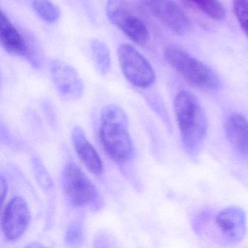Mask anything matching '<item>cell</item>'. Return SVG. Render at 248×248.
Returning a JSON list of instances; mask_svg holds the SVG:
<instances>
[{
    "mask_svg": "<svg viewBox=\"0 0 248 248\" xmlns=\"http://www.w3.org/2000/svg\"><path fill=\"white\" fill-rule=\"evenodd\" d=\"M174 106L184 149L188 155L196 156L207 134L205 113L198 99L188 91L177 95Z\"/></svg>",
    "mask_w": 248,
    "mask_h": 248,
    "instance_id": "obj_1",
    "label": "cell"
},
{
    "mask_svg": "<svg viewBox=\"0 0 248 248\" xmlns=\"http://www.w3.org/2000/svg\"><path fill=\"white\" fill-rule=\"evenodd\" d=\"M129 121L124 110L116 105H108L101 113L100 137L108 156L119 162L131 159L133 144L128 131Z\"/></svg>",
    "mask_w": 248,
    "mask_h": 248,
    "instance_id": "obj_2",
    "label": "cell"
},
{
    "mask_svg": "<svg viewBox=\"0 0 248 248\" xmlns=\"http://www.w3.org/2000/svg\"><path fill=\"white\" fill-rule=\"evenodd\" d=\"M168 63L190 84L206 91L220 87L218 76L207 65L176 46H168L164 52Z\"/></svg>",
    "mask_w": 248,
    "mask_h": 248,
    "instance_id": "obj_3",
    "label": "cell"
},
{
    "mask_svg": "<svg viewBox=\"0 0 248 248\" xmlns=\"http://www.w3.org/2000/svg\"><path fill=\"white\" fill-rule=\"evenodd\" d=\"M106 14L110 22L138 46H146L149 43L146 24L127 0H108Z\"/></svg>",
    "mask_w": 248,
    "mask_h": 248,
    "instance_id": "obj_4",
    "label": "cell"
},
{
    "mask_svg": "<svg viewBox=\"0 0 248 248\" xmlns=\"http://www.w3.org/2000/svg\"><path fill=\"white\" fill-rule=\"evenodd\" d=\"M117 55L122 72L132 85L139 88H147L155 83V69L147 59L133 46L120 45Z\"/></svg>",
    "mask_w": 248,
    "mask_h": 248,
    "instance_id": "obj_5",
    "label": "cell"
},
{
    "mask_svg": "<svg viewBox=\"0 0 248 248\" xmlns=\"http://www.w3.org/2000/svg\"><path fill=\"white\" fill-rule=\"evenodd\" d=\"M62 186L66 198L76 207H82L93 202L98 196V191L92 181L74 162L68 163L64 167Z\"/></svg>",
    "mask_w": 248,
    "mask_h": 248,
    "instance_id": "obj_6",
    "label": "cell"
},
{
    "mask_svg": "<svg viewBox=\"0 0 248 248\" xmlns=\"http://www.w3.org/2000/svg\"><path fill=\"white\" fill-rule=\"evenodd\" d=\"M50 78L59 95L65 100L75 101L81 98L84 85L75 68L60 59H54L49 64Z\"/></svg>",
    "mask_w": 248,
    "mask_h": 248,
    "instance_id": "obj_7",
    "label": "cell"
},
{
    "mask_svg": "<svg viewBox=\"0 0 248 248\" xmlns=\"http://www.w3.org/2000/svg\"><path fill=\"white\" fill-rule=\"evenodd\" d=\"M140 1L154 16L174 32L184 34L191 30L189 18L173 0Z\"/></svg>",
    "mask_w": 248,
    "mask_h": 248,
    "instance_id": "obj_8",
    "label": "cell"
},
{
    "mask_svg": "<svg viewBox=\"0 0 248 248\" xmlns=\"http://www.w3.org/2000/svg\"><path fill=\"white\" fill-rule=\"evenodd\" d=\"M31 213L27 202L15 197L7 204L2 216V231L5 239L16 240L30 226Z\"/></svg>",
    "mask_w": 248,
    "mask_h": 248,
    "instance_id": "obj_9",
    "label": "cell"
},
{
    "mask_svg": "<svg viewBox=\"0 0 248 248\" xmlns=\"http://www.w3.org/2000/svg\"><path fill=\"white\" fill-rule=\"evenodd\" d=\"M216 223L229 243H239L246 234V214L241 207L232 206L223 209L216 216Z\"/></svg>",
    "mask_w": 248,
    "mask_h": 248,
    "instance_id": "obj_10",
    "label": "cell"
},
{
    "mask_svg": "<svg viewBox=\"0 0 248 248\" xmlns=\"http://www.w3.org/2000/svg\"><path fill=\"white\" fill-rule=\"evenodd\" d=\"M0 43L9 54L27 59L31 57L27 40L3 12L0 14Z\"/></svg>",
    "mask_w": 248,
    "mask_h": 248,
    "instance_id": "obj_11",
    "label": "cell"
},
{
    "mask_svg": "<svg viewBox=\"0 0 248 248\" xmlns=\"http://www.w3.org/2000/svg\"><path fill=\"white\" fill-rule=\"evenodd\" d=\"M72 139L78 156L88 170L93 175H101L104 170L102 160L80 127L73 129Z\"/></svg>",
    "mask_w": 248,
    "mask_h": 248,
    "instance_id": "obj_12",
    "label": "cell"
},
{
    "mask_svg": "<svg viewBox=\"0 0 248 248\" xmlns=\"http://www.w3.org/2000/svg\"><path fill=\"white\" fill-rule=\"evenodd\" d=\"M229 143L242 157L248 159V121L239 114H233L225 124Z\"/></svg>",
    "mask_w": 248,
    "mask_h": 248,
    "instance_id": "obj_13",
    "label": "cell"
},
{
    "mask_svg": "<svg viewBox=\"0 0 248 248\" xmlns=\"http://www.w3.org/2000/svg\"><path fill=\"white\" fill-rule=\"evenodd\" d=\"M90 47L97 70L101 75H107L111 68V55L108 46L104 42L95 39L91 42Z\"/></svg>",
    "mask_w": 248,
    "mask_h": 248,
    "instance_id": "obj_14",
    "label": "cell"
},
{
    "mask_svg": "<svg viewBox=\"0 0 248 248\" xmlns=\"http://www.w3.org/2000/svg\"><path fill=\"white\" fill-rule=\"evenodd\" d=\"M32 7L37 15L48 24H54L61 18V10L51 0H32Z\"/></svg>",
    "mask_w": 248,
    "mask_h": 248,
    "instance_id": "obj_15",
    "label": "cell"
},
{
    "mask_svg": "<svg viewBox=\"0 0 248 248\" xmlns=\"http://www.w3.org/2000/svg\"><path fill=\"white\" fill-rule=\"evenodd\" d=\"M203 14L216 21H221L226 16V10L219 0H191Z\"/></svg>",
    "mask_w": 248,
    "mask_h": 248,
    "instance_id": "obj_16",
    "label": "cell"
},
{
    "mask_svg": "<svg viewBox=\"0 0 248 248\" xmlns=\"http://www.w3.org/2000/svg\"><path fill=\"white\" fill-rule=\"evenodd\" d=\"M32 168L36 180L42 188L47 190L53 186L51 177L40 159L37 158L33 159Z\"/></svg>",
    "mask_w": 248,
    "mask_h": 248,
    "instance_id": "obj_17",
    "label": "cell"
},
{
    "mask_svg": "<svg viewBox=\"0 0 248 248\" xmlns=\"http://www.w3.org/2000/svg\"><path fill=\"white\" fill-rule=\"evenodd\" d=\"M233 12L241 28L248 36V0H234Z\"/></svg>",
    "mask_w": 248,
    "mask_h": 248,
    "instance_id": "obj_18",
    "label": "cell"
},
{
    "mask_svg": "<svg viewBox=\"0 0 248 248\" xmlns=\"http://www.w3.org/2000/svg\"><path fill=\"white\" fill-rule=\"evenodd\" d=\"M84 237V229L82 223L75 221L69 225L66 230V241L69 245H78L82 242Z\"/></svg>",
    "mask_w": 248,
    "mask_h": 248,
    "instance_id": "obj_19",
    "label": "cell"
},
{
    "mask_svg": "<svg viewBox=\"0 0 248 248\" xmlns=\"http://www.w3.org/2000/svg\"><path fill=\"white\" fill-rule=\"evenodd\" d=\"M8 191V185L7 180L4 178L3 175H1V177H0V197H1L2 205L5 202V198H6Z\"/></svg>",
    "mask_w": 248,
    "mask_h": 248,
    "instance_id": "obj_20",
    "label": "cell"
}]
</instances>
